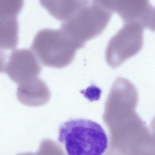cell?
Listing matches in <instances>:
<instances>
[{
	"label": "cell",
	"mask_w": 155,
	"mask_h": 155,
	"mask_svg": "<svg viewBox=\"0 0 155 155\" xmlns=\"http://www.w3.org/2000/svg\"><path fill=\"white\" fill-rule=\"evenodd\" d=\"M58 134V141L69 155H101L108 148L104 129L90 120H69L60 125Z\"/></svg>",
	"instance_id": "1"
},
{
	"label": "cell",
	"mask_w": 155,
	"mask_h": 155,
	"mask_svg": "<svg viewBox=\"0 0 155 155\" xmlns=\"http://www.w3.org/2000/svg\"><path fill=\"white\" fill-rule=\"evenodd\" d=\"M85 44L72 38L61 28L44 29L36 34L31 48L43 65L59 68L70 64L76 51Z\"/></svg>",
	"instance_id": "2"
},
{
	"label": "cell",
	"mask_w": 155,
	"mask_h": 155,
	"mask_svg": "<svg viewBox=\"0 0 155 155\" xmlns=\"http://www.w3.org/2000/svg\"><path fill=\"white\" fill-rule=\"evenodd\" d=\"M112 14L92 3L62 21L61 29L72 38L85 43L102 33L109 23Z\"/></svg>",
	"instance_id": "3"
},
{
	"label": "cell",
	"mask_w": 155,
	"mask_h": 155,
	"mask_svg": "<svg viewBox=\"0 0 155 155\" xmlns=\"http://www.w3.org/2000/svg\"><path fill=\"white\" fill-rule=\"evenodd\" d=\"M144 27L138 22L124 23L123 27L111 38L106 51V61L116 68L137 54L143 46Z\"/></svg>",
	"instance_id": "4"
},
{
	"label": "cell",
	"mask_w": 155,
	"mask_h": 155,
	"mask_svg": "<svg viewBox=\"0 0 155 155\" xmlns=\"http://www.w3.org/2000/svg\"><path fill=\"white\" fill-rule=\"evenodd\" d=\"M150 0H110V10L116 12L124 23L142 21L148 11ZM143 26V25H142Z\"/></svg>",
	"instance_id": "5"
},
{
	"label": "cell",
	"mask_w": 155,
	"mask_h": 155,
	"mask_svg": "<svg viewBox=\"0 0 155 155\" xmlns=\"http://www.w3.org/2000/svg\"><path fill=\"white\" fill-rule=\"evenodd\" d=\"M41 5L53 18L64 21L71 18L84 7L90 0H39Z\"/></svg>",
	"instance_id": "6"
},
{
	"label": "cell",
	"mask_w": 155,
	"mask_h": 155,
	"mask_svg": "<svg viewBox=\"0 0 155 155\" xmlns=\"http://www.w3.org/2000/svg\"><path fill=\"white\" fill-rule=\"evenodd\" d=\"M19 24L17 18L1 19L0 44L2 49H13L18 42Z\"/></svg>",
	"instance_id": "7"
},
{
	"label": "cell",
	"mask_w": 155,
	"mask_h": 155,
	"mask_svg": "<svg viewBox=\"0 0 155 155\" xmlns=\"http://www.w3.org/2000/svg\"><path fill=\"white\" fill-rule=\"evenodd\" d=\"M23 5L24 0H0L1 19L17 18Z\"/></svg>",
	"instance_id": "8"
},
{
	"label": "cell",
	"mask_w": 155,
	"mask_h": 155,
	"mask_svg": "<svg viewBox=\"0 0 155 155\" xmlns=\"http://www.w3.org/2000/svg\"><path fill=\"white\" fill-rule=\"evenodd\" d=\"M144 28L155 32V8L150 6L142 22Z\"/></svg>",
	"instance_id": "9"
}]
</instances>
